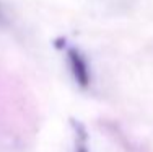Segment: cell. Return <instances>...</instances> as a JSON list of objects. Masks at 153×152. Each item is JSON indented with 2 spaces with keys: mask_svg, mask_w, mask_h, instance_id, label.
<instances>
[{
  "mask_svg": "<svg viewBox=\"0 0 153 152\" xmlns=\"http://www.w3.org/2000/svg\"><path fill=\"white\" fill-rule=\"evenodd\" d=\"M67 62L76 85L82 88H88L91 85V69L85 54L76 48H67Z\"/></svg>",
  "mask_w": 153,
  "mask_h": 152,
  "instance_id": "cell-1",
  "label": "cell"
},
{
  "mask_svg": "<svg viewBox=\"0 0 153 152\" xmlns=\"http://www.w3.org/2000/svg\"><path fill=\"white\" fill-rule=\"evenodd\" d=\"M75 128V152H90L88 147V134L80 123H74Z\"/></svg>",
  "mask_w": 153,
  "mask_h": 152,
  "instance_id": "cell-2",
  "label": "cell"
},
{
  "mask_svg": "<svg viewBox=\"0 0 153 152\" xmlns=\"http://www.w3.org/2000/svg\"><path fill=\"white\" fill-rule=\"evenodd\" d=\"M3 23H5V13H3L2 7H0V25H3Z\"/></svg>",
  "mask_w": 153,
  "mask_h": 152,
  "instance_id": "cell-3",
  "label": "cell"
}]
</instances>
